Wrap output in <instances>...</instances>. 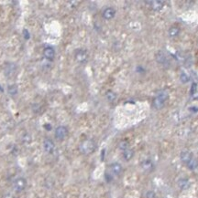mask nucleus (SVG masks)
I'll list each match as a JSON object with an SVG mask.
<instances>
[{
  "label": "nucleus",
  "mask_w": 198,
  "mask_h": 198,
  "mask_svg": "<svg viewBox=\"0 0 198 198\" xmlns=\"http://www.w3.org/2000/svg\"><path fill=\"white\" fill-rule=\"evenodd\" d=\"M96 142L94 140L92 139H87V140H84L83 141L80 145H79V150L80 152L83 153V154H85V155H88V154H91L92 152H95L96 150Z\"/></svg>",
  "instance_id": "nucleus-1"
},
{
  "label": "nucleus",
  "mask_w": 198,
  "mask_h": 198,
  "mask_svg": "<svg viewBox=\"0 0 198 198\" xmlns=\"http://www.w3.org/2000/svg\"><path fill=\"white\" fill-rule=\"evenodd\" d=\"M167 99H168V92H164V91L163 92H160L158 93V95L156 96L155 100H154L153 105H154V107H155V109H157V110L162 109L164 106Z\"/></svg>",
  "instance_id": "nucleus-2"
},
{
  "label": "nucleus",
  "mask_w": 198,
  "mask_h": 198,
  "mask_svg": "<svg viewBox=\"0 0 198 198\" xmlns=\"http://www.w3.org/2000/svg\"><path fill=\"white\" fill-rule=\"evenodd\" d=\"M67 134H68V130L65 126H59L55 130V137L60 141L65 139Z\"/></svg>",
  "instance_id": "nucleus-3"
},
{
  "label": "nucleus",
  "mask_w": 198,
  "mask_h": 198,
  "mask_svg": "<svg viewBox=\"0 0 198 198\" xmlns=\"http://www.w3.org/2000/svg\"><path fill=\"white\" fill-rule=\"evenodd\" d=\"M26 185H27V182L24 178H17L14 182V189L17 193L23 191L26 188Z\"/></svg>",
  "instance_id": "nucleus-4"
},
{
  "label": "nucleus",
  "mask_w": 198,
  "mask_h": 198,
  "mask_svg": "<svg viewBox=\"0 0 198 198\" xmlns=\"http://www.w3.org/2000/svg\"><path fill=\"white\" fill-rule=\"evenodd\" d=\"M43 148L47 153H52L53 151L55 150V144L52 139L46 138L43 141Z\"/></svg>",
  "instance_id": "nucleus-5"
},
{
  "label": "nucleus",
  "mask_w": 198,
  "mask_h": 198,
  "mask_svg": "<svg viewBox=\"0 0 198 198\" xmlns=\"http://www.w3.org/2000/svg\"><path fill=\"white\" fill-rule=\"evenodd\" d=\"M88 58V54L83 50H78L75 52V59L79 63H84Z\"/></svg>",
  "instance_id": "nucleus-6"
},
{
  "label": "nucleus",
  "mask_w": 198,
  "mask_h": 198,
  "mask_svg": "<svg viewBox=\"0 0 198 198\" xmlns=\"http://www.w3.org/2000/svg\"><path fill=\"white\" fill-rule=\"evenodd\" d=\"M116 15V10L113 8H106L104 11H103V17L106 20H110L114 18Z\"/></svg>",
  "instance_id": "nucleus-7"
},
{
  "label": "nucleus",
  "mask_w": 198,
  "mask_h": 198,
  "mask_svg": "<svg viewBox=\"0 0 198 198\" xmlns=\"http://www.w3.org/2000/svg\"><path fill=\"white\" fill-rule=\"evenodd\" d=\"M43 56L48 60H53L55 58V50L52 47H47L43 50Z\"/></svg>",
  "instance_id": "nucleus-8"
},
{
  "label": "nucleus",
  "mask_w": 198,
  "mask_h": 198,
  "mask_svg": "<svg viewBox=\"0 0 198 198\" xmlns=\"http://www.w3.org/2000/svg\"><path fill=\"white\" fill-rule=\"evenodd\" d=\"M110 170L115 175H119L122 172V166L118 163H114L110 165Z\"/></svg>",
  "instance_id": "nucleus-9"
},
{
  "label": "nucleus",
  "mask_w": 198,
  "mask_h": 198,
  "mask_svg": "<svg viewBox=\"0 0 198 198\" xmlns=\"http://www.w3.org/2000/svg\"><path fill=\"white\" fill-rule=\"evenodd\" d=\"M151 8L154 11H160L162 10V8H163L164 2L161 1V0H155V1H151Z\"/></svg>",
  "instance_id": "nucleus-10"
},
{
  "label": "nucleus",
  "mask_w": 198,
  "mask_h": 198,
  "mask_svg": "<svg viewBox=\"0 0 198 198\" xmlns=\"http://www.w3.org/2000/svg\"><path fill=\"white\" fill-rule=\"evenodd\" d=\"M192 158H193V155H192V153L190 152L184 151L181 153V160H182L183 163H184L186 164L192 160Z\"/></svg>",
  "instance_id": "nucleus-11"
},
{
  "label": "nucleus",
  "mask_w": 198,
  "mask_h": 198,
  "mask_svg": "<svg viewBox=\"0 0 198 198\" xmlns=\"http://www.w3.org/2000/svg\"><path fill=\"white\" fill-rule=\"evenodd\" d=\"M156 60H157L160 64H162V65H165L166 63H168V60H167L166 56H165L162 51L157 52V54H156Z\"/></svg>",
  "instance_id": "nucleus-12"
},
{
  "label": "nucleus",
  "mask_w": 198,
  "mask_h": 198,
  "mask_svg": "<svg viewBox=\"0 0 198 198\" xmlns=\"http://www.w3.org/2000/svg\"><path fill=\"white\" fill-rule=\"evenodd\" d=\"M133 155H134L133 150H131V149L127 148V149H126V150L123 151V157H124V159H125L126 161L131 160L132 157H133Z\"/></svg>",
  "instance_id": "nucleus-13"
},
{
  "label": "nucleus",
  "mask_w": 198,
  "mask_h": 198,
  "mask_svg": "<svg viewBox=\"0 0 198 198\" xmlns=\"http://www.w3.org/2000/svg\"><path fill=\"white\" fill-rule=\"evenodd\" d=\"M179 32H180V29H179V28H177V27H171V28L169 29V31H168L169 36H170L171 38H174V37H176V36H178V35H179Z\"/></svg>",
  "instance_id": "nucleus-14"
},
{
  "label": "nucleus",
  "mask_w": 198,
  "mask_h": 198,
  "mask_svg": "<svg viewBox=\"0 0 198 198\" xmlns=\"http://www.w3.org/2000/svg\"><path fill=\"white\" fill-rule=\"evenodd\" d=\"M178 185H179V187H180L181 189L185 190V189L189 188L190 184H189V182H188L187 179H181V180H179V182H178Z\"/></svg>",
  "instance_id": "nucleus-15"
},
{
  "label": "nucleus",
  "mask_w": 198,
  "mask_h": 198,
  "mask_svg": "<svg viewBox=\"0 0 198 198\" xmlns=\"http://www.w3.org/2000/svg\"><path fill=\"white\" fill-rule=\"evenodd\" d=\"M8 92L9 93V95L15 96L17 93V85H15V84L9 85L8 87Z\"/></svg>",
  "instance_id": "nucleus-16"
},
{
  "label": "nucleus",
  "mask_w": 198,
  "mask_h": 198,
  "mask_svg": "<svg viewBox=\"0 0 198 198\" xmlns=\"http://www.w3.org/2000/svg\"><path fill=\"white\" fill-rule=\"evenodd\" d=\"M105 97H106L107 100L110 101V102H113V101L117 99V95H116V93L113 92L112 91H108V92L105 93Z\"/></svg>",
  "instance_id": "nucleus-17"
},
{
  "label": "nucleus",
  "mask_w": 198,
  "mask_h": 198,
  "mask_svg": "<svg viewBox=\"0 0 198 198\" xmlns=\"http://www.w3.org/2000/svg\"><path fill=\"white\" fill-rule=\"evenodd\" d=\"M187 166L190 170H195L197 167H198V162L196 159L194 158H192V160L187 164Z\"/></svg>",
  "instance_id": "nucleus-18"
},
{
  "label": "nucleus",
  "mask_w": 198,
  "mask_h": 198,
  "mask_svg": "<svg viewBox=\"0 0 198 198\" xmlns=\"http://www.w3.org/2000/svg\"><path fill=\"white\" fill-rule=\"evenodd\" d=\"M142 167H143L144 170L149 171V170L152 169V163H151L149 160H147V161H145V162L142 164Z\"/></svg>",
  "instance_id": "nucleus-19"
},
{
  "label": "nucleus",
  "mask_w": 198,
  "mask_h": 198,
  "mask_svg": "<svg viewBox=\"0 0 198 198\" xmlns=\"http://www.w3.org/2000/svg\"><path fill=\"white\" fill-rule=\"evenodd\" d=\"M180 80L183 83H187L190 80V78L186 73H182L181 76H180Z\"/></svg>",
  "instance_id": "nucleus-20"
},
{
  "label": "nucleus",
  "mask_w": 198,
  "mask_h": 198,
  "mask_svg": "<svg viewBox=\"0 0 198 198\" xmlns=\"http://www.w3.org/2000/svg\"><path fill=\"white\" fill-rule=\"evenodd\" d=\"M119 148H120L122 151L127 149V148H128V143H127V142H126V141L121 142L119 143Z\"/></svg>",
  "instance_id": "nucleus-21"
},
{
  "label": "nucleus",
  "mask_w": 198,
  "mask_h": 198,
  "mask_svg": "<svg viewBox=\"0 0 198 198\" xmlns=\"http://www.w3.org/2000/svg\"><path fill=\"white\" fill-rule=\"evenodd\" d=\"M196 89H197V84L193 83V85L191 87V94H194L196 92Z\"/></svg>",
  "instance_id": "nucleus-22"
},
{
  "label": "nucleus",
  "mask_w": 198,
  "mask_h": 198,
  "mask_svg": "<svg viewBox=\"0 0 198 198\" xmlns=\"http://www.w3.org/2000/svg\"><path fill=\"white\" fill-rule=\"evenodd\" d=\"M146 197L147 198H154V197H155V193L152 192V191H149L146 194Z\"/></svg>",
  "instance_id": "nucleus-23"
},
{
  "label": "nucleus",
  "mask_w": 198,
  "mask_h": 198,
  "mask_svg": "<svg viewBox=\"0 0 198 198\" xmlns=\"http://www.w3.org/2000/svg\"><path fill=\"white\" fill-rule=\"evenodd\" d=\"M24 37H25V39H29L30 38V33L27 29H24Z\"/></svg>",
  "instance_id": "nucleus-24"
}]
</instances>
